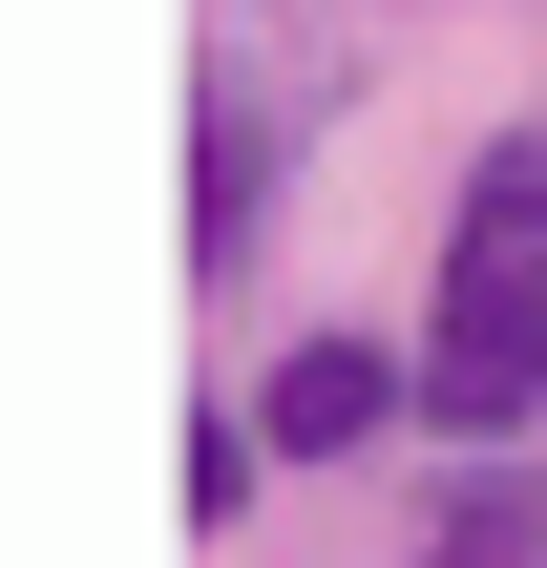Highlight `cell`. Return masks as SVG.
<instances>
[{
	"mask_svg": "<svg viewBox=\"0 0 547 568\" xmlns=\"http://www.w3.org/2000/svg\"><path fill=\"white\" fill-rule=\"evenodd\" d=\"M547 400V126L464 169V232H443V316H422V422L506 443Z\"/></svg>",
	"mask_w": 547,
	"mask_h": 568,
	"instance_id": "6da1fadb",
	"label": "cell"
},
{
	"mask_svg": "<svg viewBox=\"0 0 547 568\" xmlns=\"http://www.w3.org/2000/svg\"><path fill=\"white\" fill-rule=\"evenodd\" d=\"M401 400H422V379H379V358H358V337H295V358H274V400H253V422H274V464H337V443H379V422H401Z\"/></svg>",
	"mask_w": 547,
	"mask_h": 568,
	"instance_id": "7a4b0ae2",
	"label": "cell"
},
{
	"mask_svg": "<svg viewBox=\"0 0 547 568\" xmlns=\"http://www.w3.org/2000/svg\"><path fill=\"white\" fill-rule=\"evenodd\" d=\"M274 232V105H190V253L232 274Z\"/></svg>",
	"mask_w": 547,
	"mask_h": 568,
	"instance_id": "3957f363",
	"label": "cell"
},
{
	"mask_svg": "<svg viewBox=\"0 0 547 568\" xmlns=\"http://www.w3.org/2000/svg\"><path fill=\"white\" fill-rule=\"evenodd\" d=\"M422 568H547V485L527 464H464V485L422 506Z\"/></svg>",
	"mask_w": 547,
	"mask_h": 568,
	"instance_id": "277c9868",
	"label": "cell"
},
{
	"mask_svg": "<svg viewBox=\"0 0 547 568\" xmlns=\"http://www.w3.org/2000/svg\"><path fill=\"white\" fill-rule=\"evenodd\" d=\"M253 464H274V422H190V527H253Z\"/></svg>",
	"mask_w": 547,
	"mask_h": 568,
	"instance_id": "5b68a950",
	"label": "cell"
}]
</instances>
